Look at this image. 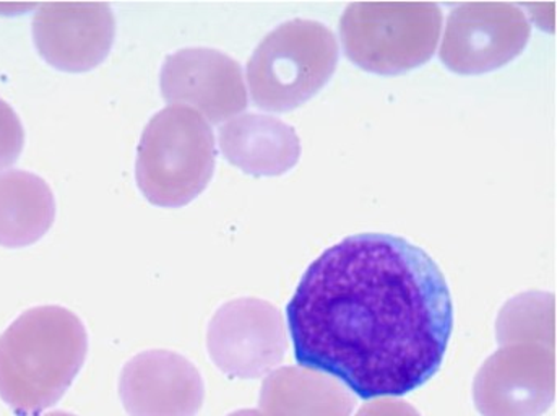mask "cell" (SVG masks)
Here are the masks:
<instances>
[{
    "instance_id": "1",
    "label": "cell",
    "mask_w": 557,
    "mask_h": 416,
    "mask_svg": "<svg viewBox=\"0 0 557 416\" xmlns=\"http://www.w3.org/2000/svg\"><path fill=\"white\" fill-rule=\"evenodd\" d=\"M295 358L364 401L401 397L443 365L454 305L443 272L404 237L348 236L309 266L286 306Z\"/></svg>"
},
{
    "instance_id": "2",
    "label": "cell",
    "mask_w": 557,
    "mask_h": 416,
    "mask_svg": "<svg viewBox=\"0 0 557 416\" xmlns=\"http://www.w3.org/2000/svg\"><path fill=\"white\" fill-rule=\"evenodd\" d=\"M88 353L84 322L62 306H38L0 335V399L18 416L58 404Z\"/></svg>"
},
{
    "instance_id": "3",
    "label": "cell",
    "mask_w": 557,
    "mask_h": 416,
    "mask_svg": "<svg viewBox=\"0 0 557 416\" xmlns=\"http://www.w3.org/2000/svg\"><path fill=\"white\" fill-rule=\"evenodd\" d=\"M216 164L209 122L186 106H168L141 134L135 178L148 203L183 207L206 191Z\"/></svg>"
},
{
    "instance_id": "4",
    "label": "cell",
    "mask_w": 557,
    "mask_h": 416,
    "mask_svg": "<svg viewBox=\"0 0 557 416\" xmlns=\"http://www.w3.org/2000/svg\"><path fill=\"white\" fill-rule=\"evenodd\" d=\"M336 62L338 42L327 26L302 19L282 23L247 62L253 103L265 111H292L325 87Z\"/></svg>"
},
{
    "instance_id": "5",
    "label": "cell",
    "mask_w": 557,
    "mask_h": 416,
    "mask_svg": "<svg viewBox=\"0 0 557 416\" xmlns=\"http://www.w3.org/2000/svg\"><path fill=\"white\" fill-rule=\"evenodd\" d=\"M441 29L443 10L436 3H351L339 22L346 58L381 75L404 74L426 64Z\"/></svg>"
},
{
    "instance_id": "6",
    "label": "cell",
    "mask_w": 557,
    "mask_h": 416,
    "mask_svg": "<svg viewBox=\"0 0 557 416\" xmlns=\"http://www.w3.org/2000/svg\"><path fill=\"white\" fill-rule=\"evenodd\" d=\"M553 343L510 340L486 359L473 397L483 416H542L555 401Z\"/></svg>"
},
{
    "instance_id": "7",
    "label": "cell",
    "mask_w": 557,
    "mask_h": 416,
    "mask_svg": "<svg viewBox=\"0 0 557 416\" xmlns=\"http://www.w3.org/2000/svg\"><path fill=\"white\" fill-rule=\"evenodd\" d=\"M530 35L529 19L513 3H463L448 15L441 61L457 74H486L522 54Z\"/></svg>"
},
{
    "instance_id": "8",
    "label": "cell",
    "mask_w": 557,
    "mask_h": 416,
    "mask_svg": "<svg viewBox=\"0 0 557 416\" xmlns=\"http://www.w3.org/2000/svg\"><path fill=\"white\" fill-rule=\"evenodd\" d=\"M207 346L210 358L224 375L259 379L285 358V322L269 302L233 299L210 320Z\"/></svg>"
},
{
    "instance_id": "9",
    "label": "cell",
    "mask_w": 557,
    "mask_h": 416,
    "mask_svg": "<svg viewBox=\"0 0 557 416\" xmlns=\"http://www.w3.org/2000/svg\"><path fill=\"white\" fill-rule=\"evenodd\" d=\"M160 85L168 103L193 106L213 124L247 108L240 65L219 49L186 48L168 56Z\"/></svg>"
},
{
    "instance_id": "10",
    "label": "cell",
    "mask_w": 557,
    "mask_h": 416,
    "mask_svg": "<svg viewBox=\"0 0 557 416\" xmlns=\"http://www.w3.org/2000/svg\"><path fill=\"white\" fill-rule=\"evenodd\" d=\"M119 397L128 416H197L206 386L196 366L180 353L150 350L122 369Z\"/></svg>"
},
{
    "instance_id": "11",
    "label": "cell",
    "mask_w": 557,
    "mask_h": 416,
    "mask_svg": "<svg viewBox=\"0 0 557 416\" xmlns=\"http://www.w3.org/2000/svg\"><path fill=\"white\" fill-rule=\"evenodd\" d=\"M39 54L59 71L85 72L110 54L115 20L108 3H46L33 19Z\"/></svg>"
},
{
    "instance_id": "12",
    "label": "cell",
    "mask_w": 557,
    "mask_h": 416,
    "mask_svg": "<svg viewBox=\"0 0 557 416\" xmlns=\"http://www.w3.org/2000/svg\"><path fill=\"white\" fill-rule=\"evenodd\" d=\"M220 148L231 164L252 176H282L298 164L295 127L265 114H243L220 129Z\"/></svg>"
},
{
    "instance_id": "13",
    "label": "cell",
    "mask_w": 557,
    "mask_h": 416,
    "mask_svg": "<svg viewBox=\"0 0 557 416\" xmlns=\"http://www.w3.org/2000/svg\"><path fill=\"white\" fill-rule=\"evenodd\" d=\"M259 404L267 416H349L355 408V401L338 381L293 366L276 369L263 381Z\"/></svg>"
},
{
    "instance_id": "14",
    "label": "cell",
    "mask_w": 557,
    "mask_h": 416,
    "mask_svg": "<svg viewBox=\"0 0 557 416\" xmlns=\"http://www.w3.org/2000/svg\"><path fill=\"white\" fill-rule=\"evenodd\" d=\"M54 218V194L42 178L22 170L0 174V246H32L51 230Z\"/></svg>"
},
{
    "instance_id": "15",
    "label": "cell",
    "mask_w": 557,
    "mask_h": 416,
    "mask_svg": "<svg viewBox=\"0 0 557 416\" xmlns=\"http://www.w3.org/2000/svg\"><path fill=\"white\" fill-rule=\"evenodd\" d=\"M553 302L546 295H523L500 313L497 330L499 342L540 340L553 343Z\"/></svg>"
},
{
    "instance_id": "16",
    "label": "cell",
    "mask_w": 557,
    "mask_h": 416,
    "mask_svg": "<svg viewBox=\"0 0 557 416\" xmlns=\"http://www.w3.org/2000/svg\"><path fill=\"white\" fill-rule=\"evenodd\" d=\"M25 145V131L12 106L0 98V171L18 160Z\"/></svg>"
},
{
    "instance_id": "17",
    "label": "cell",
    "mask_w": 557,
    "mask_h": 416,
    "mask_svg": "<svg viewBox=\"0 0 557 416\" xmlns=\"http://www.w3.org/2000/svg\"><path fill=\"white\" fill-rule=\"evenodd\" d=\"M356 416H421L407 402L397 401V399H379L364 405Z\"/></svg>"
},
{
    "instance_id": "18",
    "label": "cell",
    "mask_w": 557,
    "mask_h": 416,
    "mask_svg": "<svg viewBox=\"0 0 557 416\" xmlns=\"http://www.w3.org/2000/svg\"><path fill=\"white\" fill-rule=\"evenodd\" d=\"M227 416H267V415L263 414V412H259V411H239V412H234V414H231Z\"/></svg>"
},
{
    "instance_id": "19",
    "label": "cell",
    "mask_w": 557,
    "mask_h": 416,
    "mask_svg": "<svg viewBox=\"0 0 557 416\" xmlns=\"http://www.w3.org/2000/svg\"><path fill=\"white\" fill-rule=\"evenodd\" d=\"M45 416H75L72 414H67V412H51V414Z\"/></svg>"
}]
</instances>
